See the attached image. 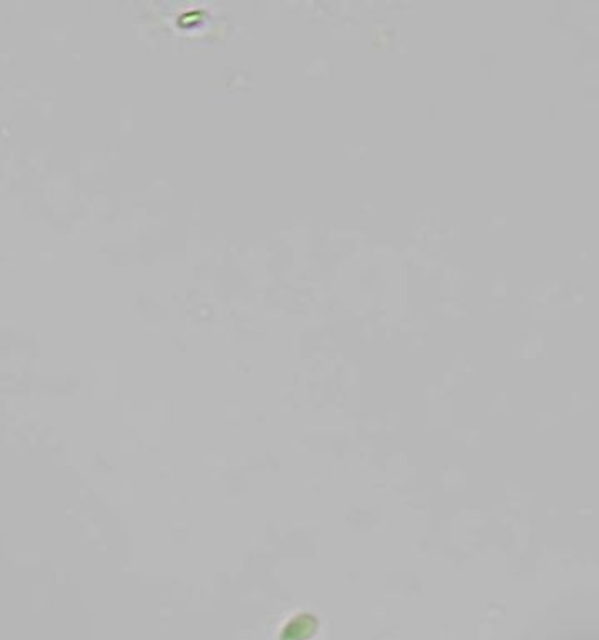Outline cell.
Returning a JSON list of instances; mask_svg holds the SVG:
<instances>
[{
	"label": "cell",
	"instance_id": "obj_1",
	"mask_svg": "<svg viewBox=\"0 0 599 640\" xmlns=\"http://www.w3.org/2000/svg\"><path fill=\"white\" fill-rule=\"evenodd\" d=\"M318 629V620L311 614H301L291 619L281 630V640H308Z\"/></svg>",
	"mask_w": 599,
	"mask_h": 640
}]
</instances>
